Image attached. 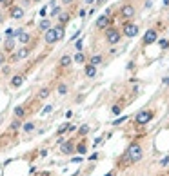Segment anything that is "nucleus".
I'll return each instance as SVG.
<instances>
[{
    "mask_svg": "<svg viewBox=\"0 0 169 176\" xmlns=\"http://www.w3.org/2000/svg\"><path fill=\"white\" fill-rule=\"evenodd\" d=\"M142 158H144V149H142V145H140L138 142H133V143H129V147L125 149L124 156L118 158V167H120V169H125L127 165L138 163Z\"/></svg>",
    "mask_w": 169,
    "mask_h": 176,
    "instance_id": "nucleus-1",
    "label": "nucleus"
},
{
    "mask_svg": "<svg viewBox=\"0 0 169 176\" xmlns=\"http://www.w3.org/2000/svg\"><path fill=\"white\" fill-rule=\"evenodd\" d=\"M64 27H60V26H55V27H51V29H47L46 33H44V42L47 44V46H53V44H57V42H60L62 38H64Z\"/></svg>",
    "mask_w": 169,
    "mask_h": 176,
    "instance_id": "nucleus-2",
    "label": "nucleus"
},
{
    "mask_svg": "<svg viewBox=\"0 0 169 176\" xmlns=\"http://www.w3.org/2000/svg\"><path fill=\"white\" fill-rule=\"evenodd\" d=\"M153 118H155V111H151V109H142V111L136 113L135 123H136V125H145V123H149Z\"/></svg>",
    "mask_w": 169,
    "mask_h": 176,
    "instance_id": "nucleus-3",
    "label": "nucleus"
},
{
    "mask_svg": "<svg viewBox=\"0 0 169 176\" xmlns=\"http://www.w3.org/2000/svg\"><path fill=\"white\" fill-rule=\"evenodd\" d=\"M120 31L117 27H107L105 29V42H107L109 46H117L120 42Z\"/></svg>",
    "mask_w": 169,
    "mask_h": 176,
    "instance_id": "nucleus-4",
    "label": "nucleus"
},
{
    "mask_svg": "<svg viewBox=\"0 0 169 176\" xmlns=\"http://www.w3.org/2000/svg\"><path fill=\"white\" fill-rule=\"evenodd\" d=\"M122 35L127 36V38L138 36V26H136L135 22H124V26H122Z\"/></svg>",
    "mask_w": 169,
    "mask_h": 176,
    "instance_id": "nucleus-5",
    "label": "nucleus"
},
{
    "mask_svg": "<svg viewBox=\"0 0 169 176\" xmlns=\"http://www.w3.org/2000/svg\"><path fill=\"white\" fill-rule=\"evenodd\" d=\"M158 40V33H156V29H149V31H145V35H144V38H142V44L144 46H151V44H155Z\"/></svg>",
    "mask_w": 169,
    "mask_h": 176,
    "instance_id": "nucleus-6",
    "label": "nucleus"
},
{
    "mask_svg": "<svg viewBox=\"0 0 169 176\" xmlns=\"http://www.w3.org/2000/svg\"><path fill=\"white\" fill-rule=\"evenodd\" d=\"M135 13H136V7H135L133 4H124V6L120 7V15H122L124 18H133Z\"/></svg>",
    "mask_w": 169,
    "mask_h": 176,
    "instance_id": "nucleus-7",
    "label": "nucleus"
},
{
    "mask_svg": "<svg viewBox=\"0 0 169 176\" xmlns=\"http://www.w3.org/2000/svg\"><path fill=\"white\" fill-rule=\"evenodd\" d=\"M60 152L62 154H67V156L75 152V140H67V142L62 143V145H60Z\"/></svg>",
    "mask_w": 169,
    "mask_h": 176,
    "instance_id": "nucleus-8",
    "label": "nucleus"
},
{
    "mask_svg": "<svg viewBox=\"0 0 169 176\" xmlns=\"http://www.w3.org/2000/svg\"><path fill=\"white\" fill-rule=\"evenodd\" d=\"M9 16L15 18V20L24 18V9L20 7V6H11V7H9Z\"/></svg>",
    "mask_w": 169,
    "mask_h": 176,
    "instance_id": "nucleus-9",
    "label": "nucleus"
},
{
    "mask_svg": "<svg viewBox=\"0 0 169 176\" xmlns=\"http://www.w3.org/2000/svg\"><path fill=\"white\" fill-rule=\"evenodd\" d=\"M95 24H97V27H98V29H107V26L111 24V20H109V16L102 15V16H98V18H97V22H95Z\"/></svg>",
    "mask_w": 169,
    "mask_h": 176,
    "instance_id": "nucleus-10",
    "label": "nucleus"
},
{
    "mask_svg": "<svg viewBox=\"0 0 169 176\" xmlns=\"http://www.w3.org/2000/svg\"><path fill=\"white\" fill-rule=\"evenodd\" d=\"M24 80H26V75H15V76L11 78V87H15V89H18V87H22V84H24Z\"/></svg>",
    "mask_w": 169,
    "mask_h": 176,
    "instance_id": "nucleus-11",
    "label": "nucleus"
},
{
    "mask_svg": "<svg viewBox=\"0 0 169 176\" xmlns=\"http://www.w3.org/2000/svg\"><path fill=\"white\" fill-rule=\"evenodd\" d=\"M87 151V140L86 138H82L78 143H75V152H78V154H84Z\"/></svg>",
    "mask_w": 169,
    "mask_h": 176,
    "instance_id": "nucleus-12",
    "label": "nucleus"
},
{
    "mask_svg": "<svg viewBox=\"0 0 169 176\" xmlns=\"http://www.w3.org/2000/svg\"><path fill=\"white\" fill-rule=\"evenodd\" d=\"M13 49H15V38L9 36L6 42H4V51H6V53H11Z\"/></svg>",
    "mask_w": 169,
    "mask_h": 176,
    "instance_id": "nucleus-13",
    "label": "nucleus"
},
{
    "mask_svg": "<svg viewBox=\"0 0 169 176\" xmlns=\"http://www.w3.org/2000/svg\"><path fill=\"white\" fill-rule=\"evenodd\" d=\"M18 40H20L22 44H29V42H31V35L20 29V33H18Z\"/></svg>",
    "mask_w": 169,
    "mask_h": 176,
    "instance_id": "nucleus-14",
    "label": "nucleus"
},
{
    "mask_svg": "<svg viewBox=\"0 0 169 176\" xmlns=\"http://www.w3.org/2000/svg\"><path fill=\"white\" fill-rule=\"evenodd\" d=\"M15 116H16L18 120H22V118L26 116V107H24V105H16V107H15Z\"/></svg>",
    "mask_w": 169,
    "mask_h": 176,
    "instance_id": "nucleus-15",
    "label": "nucleus"
},
{
    "mask_svg": "<svg viewBox=\"0 0 169 176\" xmlns=\"http://www.w3.org/2000/svg\"><path fill=\"white\" fill-rule=\"evenodd\" d=\"M86 76H87V78L97 76V67L91 66V64H87V66H86Z\"/></svg>",
    "mask_w": 169,
    "mask_h": 176,
    "instance_id": "nucleus-16",
    "label": "nucleus"
},
{
    "mask_svg": "<svg viewBox=\"0 0 169 176\" xmlns=\"http://www.w3.org/2000/svg\"><path fill=\"white\" fill-rule=\"evenodd\" d=\"M71 62H73V60H71V56H69V55H62V58H60L58 64H60L62 67H69V66H71Z\"/></svg>",
    "mask_w": 169,
    "mask_h": 176,
    "instance_id": "nucleus-17",
    "label": "nucleus"
},
{
    "mask_svg": "<svg viewBox=\"0 0 169 176\" xmlns=\"http://www.w3.org/2000/svg\"><path fill=\"white\" fill-rule=\"evenodd\" d=\"M49 95H51V89H49V87H42V89L38 91V98H40V100H46Z\"/></svg>",
    "mask_w": 169,
    "mask_h": 176,
    "instance_id": "nucleus-18",
    "label": "nucleus"
},
{
    "mask_svg": "<svg viewBox=\"0 0 169 176\" xmlns=\"http://www.w3.org/2000/svg\"><path fill=\"white\" fill-rule=\"evenodd\" d=\"M38 27H40V31H44V33H46L47 29H51V22H49V20H46V18H44V20H42V22L38 24Z\"/></svg>",
    "mask_w": 169,
    "mask_h": 176,
    "instance_id": "nucleus-19",
    "label": "nucleus"
},
{
    "mask_svg": "<svg viewBox=\"0 0 169 176\" xmlns=\"http://www.w3.org/2000/svg\"><path fill=\"white\" fill-rule=\"evenodd\" d=\"M71 60H75L77 64H84V62H86V56H84V53H80V51H77V55L73 56Z\"/></svg>",
    "mask_w": 169,
    "mask_h": 176,
    "instance_id": "nucleus-20",
    "label": "nucleus"
},
{
    "mask_svg": "<svg viewBox=\"0 0 169 176\" xmlns=\"http://www.w3.org/2000/svg\"><path fill=\"white\" fill-rule=\"evenodd\" d=\"M22 127V120H18V118H15L13 122H11V125H9V129L11 131H16V129H20Z\"/></svg>",
    "mask_w": 169,
    "mask_h": 176,
    "instance_id": "nucleus-21",
    "label": "nucleus"
},
{
    "mask_svg": "<svg viewBox=\"0 0 169 176\" xmlns=\"http://www.w3.org/2000/svg\"><path fill=\"white\" fill-rule=\"evenodd\" d=\"M29 51H31V49H29L27 46H26V47H22V49H20V51H18V53H16V56H18V60H20V58H26V56L29 55Z\"/></svg>",
    "mask_w": 169,
    "mask_h": 176,
    "instance_id": "nucleus-22",
    "label": "nucleus"
},
{
    "mask_svg": "<svg viewBox=\"0 0 169 176\" xmlns=\"http://www.w3.org/2000/svg\"><path fill=\"white\" fill-rule=\"evenodd\" d=\"M89 129H91V127L87 125V123H84V125L78 129V136H82V138H84V136H86V134L89 133Z\"/></svg>",
    "mask_w": 169,
    "mask_h": 176,
    "instance_id": "nucleus-23",
    "label": "nucleus"
},
{
    "mask_svg": "<svg viewBox=\"0 0 169 176\" xmlns=\"http://www.w3.org/2000/svg\"><path fill=\"white\" fill-rule=\"evenodd\" d=\"M57 91H58V95H67V91H69V87L66 86V84H58V87H57Z\"/></svg>",
    "mask_w": 169,
    "mask_h": 176,
    "instance_id": "nucleus-24",
    "label": "nucleus"
},
{
    "mask_svg": "<svg viewBox=\"0 0 169 176\" xmlns=\"http://www.w3.org/2000/svg\"><path fill=\"white\" fill-rule=\"evenodd\" d=\"M100 62H102V56H100V55H95V56H91V60H89V64H91V66H95V67H97V66L100 64Z\"/></svg>",
    "mask_w": 169,
    "mask_h": 176,
    "instance_id": "nucleus-25",
    "label": "nucleus"
},
{
    "mask_svg": "<svg viewBox=\"0 0 169 176\" xmlns=\"http://www.w3.org/2000/svg\"><path fill=\"white\" fill-rule=\"evenodd\" d=\"M35 122H27L26 125H24V133H31V131H35Z\"/></svg>",
    "mask_w": 169,
    "mask_h": 176,
    "instance_id": "nucleus-26",
    "label": "nucleus"
},
{
    "mask_svg": "<svg viewBox=\"0 0 169 176\" xmlns=\"http://www.w3.org/2000/svg\"><path fill=\"white\" fill-rule=\"evenodd\" d=\"M67 20H69V15H67V13L60 15V27H64V26L67 24Z\"/></svg>",
    "mask_w": 169,
    "mask_h": 176,
    "instance_id": "nucleus-27",
    "label": "nucleus"
},
{
    "mask_svg": "<svg viewBox=\"0 0 169 176\" xmlns=\"http://www.w3.org/2000/svg\"><path fill=\"white\" fill-rule=\"evenodd\" d=\"M113 115H120V113H122V105H113Z\"/></svg>",
    "mask_w": 169,
    "mask_h": 176,
    "instance_id": "nucleus-28",
    "label": "nucleus"
},
{
    "mask_svg": "<svg viewBox=\"0 0 169 176\" xmlns=\"http://www.w3.org/2000/svg\"><path fill=\"white\" fill-rule=\"evenodd\" d=\"M125 120H127V116H122V118H118V120H115V122H113V125H120V123L125 122Z\"/></svg>",
    "mask_w": 169,
    "mask_h": 176,
    "instance_id": "nucleus-29",
    "label": "nucleus"
},
{
    "mask_svg": "<svg viewBox=\"0 0 169 176\" xmlns=\"http://www.w3.org/2000/svg\"><path fill=\"white\" fill-rule=\"evenodd\" d=\"M160 46H162V49H167V47H169V42H167V40H160Z\"/></svg>",
    "mask_w": 169,
    "mask_h": 176,
    "instance_id": "nucleus-30",
    "label": "nucleus"
},
{
    "mask_svg": "<svg viewBox=\"0 0 169 176\" xmlns=\"http://www.w3.org/2000/svg\"><path fill=\"white\" fill-rule=\"evenodd\" d=\"M167 163H169V156H165V158L160 162V165H162V167H164V165H167Z\"/></svg>",
    "mask_w": 169,
    "mask_h": 176,
    "instance_id": "nucleus-31",
    "label": "nucleus"
},
{
    "mask_svg": "<svg viewBox=\"0 0 169 176\" xmlns=\"http://www.w3.org/2000/svg\"><path fill=\"white\" fill-rule=\"evenodd\" d=\"M57 15H60V7H55V9H53V16H57Z\"/></svg>",
    "mask_w": 169,
    "mask_h": 176,
    "instance_id": "nucleus-32",
    "label": "nucleus"
},
{
    "mask_svg": "<svg viewBox=\"0 0 169 176\" xmlns=\"http://www.w3.org/2000/svg\"><path fill=\"white\" fill-rule=\"evenodd\" d=\"M77 49H78V51H82V38H80L78 42H77Z\"/></svg>",
    "mask_w": 169,
    "mask_h": 176,
    "instance_id": "nucleus-33",
    "label": "nucleus"
},
{
    "mask_svg": "<svg viewBox=\"0 0 169 176\" xmlns=\"http://www.w3.org/2000/svg\"><path fill=\"white\" fill-rule=\"evenodd\" d=\"M51 109H53V107H51V105H47V107H44V111H42V113L46 115V113H51Z\"/></svg>",
    "mask_w": 169,
    "mask_h": 176,
    "instance_id": "nucleus-34",
    "label": "nucleus"
},
{
    "mask_svg": "<svg viewBox=\"0 0 169 176\" xmlns=\"http://www.w3.org/2000/svg\"><path fill=\"white\" fill-rule=\"evenodd\" d=\"M4 66V55H0V67Z\"/></svg>",
    "mask_w": 169,
    "mask_h": 176,
    "instance_id": "nucleus-35",
    "label": "nucleus"
},
{
    "mask_svg": "<svg viewBox=\"0 0 169 176\" xmlns=\"http://www.w3.org/2000/svg\"><path fill=\"white\" fill-rule=\"evenodd\" d=\"M164 86H169V76H167V78H164Z\"/></svg>",
    "mask_w": 169,
    "mask_h": 176,
    "instance_id": "nucleus-36",
    "label": "nucleus"
},
{
    "mask_svg": "<svg viewBox=\"0 0 169 176\" xmlns=\"http://www.w3.org/2000/svg\"><path fill=\"white\" fill-rule=\"evenodd\" d=\"M71 2H73V0H62V4H66V6H67V4H71Z\"/></svg>",
    "mask_w": 169,
    "mask_h": 176,
    "instance_id": "nucleus-37",
    "label": "nucleus"
},
{
    "mask_svg": "<svg viewBox=\"0 0 169 176\" xmlns=\"http://www.w3.org/2000/svg\"><path fill=\"white\" fill-rule=\"evenodd\" d=\"M38 176H51V174H49V172H40Z\"/></svg>",
    "mask_w": 169,
    "mask_h": 176,
    "instance_id": "nucleus-38",
    "label": "nucleus"
},
{
    "mask_svg": "<svg viewBox=\"0 0 169 176\" xmlns=\"http://www.w3.org/2000/svg\"><path fill=\"white\" fill-rule=\"evenodd\" d=\"M104 176H115V171H111V172H107V174H104Z\"/></svg>",
    "mask_w": 169,
    "mask_h": 176,
    "instance_id": "nucleus-39",
    "label": "nucleus"
},
{
    "mask_svg": "<svg viewBox=\"0 0 169 176\" xmlns=\"http://www.w3.org/2000/svg\"><path fill=\"white\" fill-rule=\"evenodd\" d=\"M164 6H169V0H164Z\"/></svg>",
    "mask_w": 169,
    "mask_h": 176,
    "instance_id": "nucleus-40",
    "label": "nucleus"
},
{
    "mask_svg": "<svg viewBox=\"0 0 169 176\" xmlns=\"http://www.w3.org/2000/svg\"><path fill=\"white\" fill-rule=\"evenodd\" d=\"M86 2H87V4H93V2H95V0H86Z\"/></svg>",
    "mask_w": 169,
    "mask_h": 176,
    "instance_id": "nucleus-41",
    "label": "nucleus"
},
{
    "mask_svg": "<svg viewBox=\"0 0 169 176\" xmlns=\"http://www.w3.org/2000/svg\"><path fill=\"white\" fill-rule=\"evenodd\" d=\"M97 2H98V4H104V0H97Z\"/></svg>",
    "mask_w": 169,
    "mask_h": 176,
    "instance_id": "nucleus-42",
    "label": "nucleus"
},
{
    "mask_svg": "<svg viewBox=\"0 0 169 176\" xmlns=\"http://www.w3.org/2000/svg\"><path fill=\"white\" fill-rule=\"evenodd\" d=\"M4 2H6V0H0V4H4Z\"/></svg>",
    "mask_w": 169,
    "mask_h": 176,
    "instance_id": "nucleus-43",
    "label": "nucleus"
},
{
    "mask_svg": "<svg viewBox=\"0 0 169 176\" xmlns=\"http://www.w3.org/2000/svg\"><path fill=\"white\" fill-rule=\"evenodd\" d=\"M33 2H40V0H33Z\"/></svg>",
    "mask_w": 169,
    "mask_h": 176,
    "instance_id": "nucleus-44",
    "label": "nucleus"
}]
</instances>
